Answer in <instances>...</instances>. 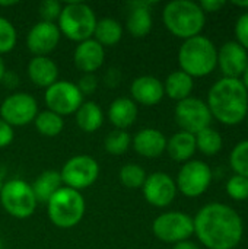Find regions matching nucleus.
<instances>
[{
  "label": "nucleus",
  "mask_w": 248,
  "mask_h": 249,
  "mask_svg": "<svg viewBox=\"0 0 248 249\" xmlns=\"http://www.w3.org/2000/svg\"><path fill=\"white\" fill-rule=\"evenodd\" d=\"M28 76L35 86L50 88L57 82L58 69L57 64L47 55L34 57L28 64Z\"/></svg>",
  "instance_id": "412c9836"
},
{
  "label": "nucleus",
  "mask_w": 248,
  "mask_h": 249,
  "mask_svg": "<svg viewBox=\"0 0 248 249\" xmlns=\"http://www.w3.org/2000/svg\"><path fill=\"white\" fill-rule=\"evenodd\" d=\"M120 181L124 187L137 190L142 188L146 181V172L142 166L136 163H127L120 169Z\"/></svg>",
  "instance_id": "7c9ffc66"
},
{
  "label": "nucleus",
  "mask_w": 248,
  "mask_h": 249,
  "mask_svg": "<svg viewBox=\"0 0 248 249\" xmlns=\"http://www.w3.org/2000/svg\"><path fill=\"white\" fill-rule=\"evenodd\" d=\"M104 47L92 38L79 42L73 55L76 67L85 74H94V71H96L104 64Z\"/></svg>",
  "instance_id": "f3484780"
},
{
  "label": "nucleus",
  "mask_w": 248,
  "mask_h": 249,
  "mask_svg": "<svg viewBox=\"0 0 248 249\" xmlns=\"http://www.w3.org/2000/svg\"><path fill=\"white\" fill-rule=\"evenodd\" d=\"M227 193L231 198L237 201H244L248 198V178L241 175H234L227 182Z\"/></svg>",
  "instance_id": "72a5a7b5"
},
{
  "label": "nucleus",
  "mask_w": 248,
  "mask_h": 249,
  "mask_svg": "<svg viewBox=\"0 0 248 249\" xmlns=\"http://www.w3.org/2000/svg\"><path fill=\"white\" fill-rule=\"evenodd\" d=\"M1 188H3V175L0 172V191H1Z\"/></svg>",
  "instance_id": "49530a36"
},
{
  "label": "nucleus",
  "mask_w": 248,
  "mask_h": 249,
  "mask_svg": "<svg viewBox=\"0 0 248 249\" xmlns=\"http://www.w3.org/2000/svg\"><path fill=\"white\" fill-rule=\"evenodd\" d=\"M76 86L82 95H92L98 88V80L94 74H83Z\"/></svg>",
  "instance_id": "e433bc0d"
},
{
  "label": "nucleus",
  "mask_w": 248,
  "mask_h": 249,
  "mask_svg": "<svg viewBox=\"0 0 248 249\" xmlns=\"http://www.w3.org/2000/svg\"><path fill=\"white\" fill-rule=\"evenodd\" d=\"M96 22L95 12L91 6L80 1H72L61 9L57 26L66 38L83 42L94 35Z\"/></svg>",
  "instance_id": "39448f33"
},
{
  "label": "nucleus",
  "mask_w": 248,
  "mask_h": 249,
  "mask_svg": "<svg viewBox=\"0 0 248 249\" xmlns=\"http://www.w3.org/2000/svg\"><path fill=\"white\" fill-rule=\"evenodd\" d=\"M120 83V73L115 69H110L105 74V85L108 86H117Z\"/></svg>",
  "instance_id": "ea45409f"
},
{
  "label": "nucleus",
  "mask_w": 248,
  "mask_h": 249,
  "mask_svg": "<svg viewBox=\"0 0 248 249\" xmlns=\"http://www.w3.org/2000/svg\"><path fill=\"white\" fill-rule=\"evenodd\" d=\"M38 115V104L28 93L9 95L0 105V118L12 127L29 124Z\"/></svg>",
  "instance_id": "ddd939ff"
},
{
  "label": "nucleus",
  "mask_w": 248,
  "mask_h": 249,
  "mask_svg": "<svg viewBox=\"0 0 248 249\" xmlns=\"http://www.w3.org/2000/svg\"><path fill=\"white\" fill-rule=\"evenodd\" d=\"M194 222L197 239L209 249H234L243 239L241 216L224 203H210L199 210Z\"/></svg>",
  "instance_id": "f257e3e1"
},
{
  "label": "nucleus",
  "mask_w": 248,
  "mask_h": 249,
  "mask_svg": "<svg viewBox=\"0 0 248 249\" xmlns=\"http://www.w3.org/2000/svg\"><path fill=\"white\" fill-rule=\"evenodd\" d=\"M61 175L57 171H44L31 185L37 203H48L50 198L61 188Z\"/></svg>",
  "instance_id": "b1692460"
},
{
  "label": "nucleus",
  "mask_w": 248,
  "mask_h": 249,
  "mask_svg": "<svg viewBox=\"0 0 248 249\" xmlns=\"http://www.w3.org/2000/svg\"><path fill=\"white\" fill-rule=\"evenodd\" d=\"M235 36H237V42L248 50V12L243 13L235 23Z\"/></svg>",
  "instance_id": "c9c22d12"
},
{
  "label": "nucleus",
  "mask_w": 248,
  "mask_h": 249,
  "mask_svg": "<svg viewBox=\"0 0 248 249\" xmlns=\"http://www.w3.org/2000/svg\"><path fill=\"white\" fill-rule=\"evenodd\" d=\"M47 213L53 225L61 229L76 226L85 214V200L76 190L61 187L47 203Z\"/></svg>",
  "instance_id": "423d86ee"
},
{
  "label": "nucleus",
  "mask_w": 248,
  "mask_h": 249,
  "mask_svg": "<svg viewBox=\"0 0 248 249\" xmlns=\"http://www.w3.org/2000/svg\"><path fill=\"white\" fill-rule=\"evenodd\" d=\"M0 203L6 213L16 219H26L32 216L37 207V198L32 187L22 179H12L3 184Z\"/></svg>",
  "instance_id": "0eeeda50"
},
{
  "label": "nucleus",
  "mask_w": 248,
  "mask_h": 249,
  "mask_svg": "<svg viewBox=\"0 0 248 249\" xmlns=\"http://www.w3.org/2000/svg\"><path fill=\"white\" fill-rule=\"evenodd\" d=\"M212 182V171L202 160H189L183 165L177 177V190L189 198L199 197L206 193Z\"/></svg>",
  "instance_id": "f8f14e48"
},
{
  "label": "nucleus",
  "mask_w": 248,
  "mask_h": 249,
  "mask_svg": "<svg viewBox=\"0 0 248 249\" xmlns=\"http://www.w3.org/2000/svg\"><path fill=\"white\" fill-rule=\"evenodd\" d=\"M108 118L117 130H126L137 118L136 102L130 98H117L110 105Z\"/></svg>",
  "instance_id": "4be33fe9"
},
{
  "label": "nucleus",
  "mask_w": 248,
  "mask_h": 249,
  "mask_svg": "<svg viewBox=\"0 0 248 249\" xmlns=\"http://www.w3.org/2000/svg\"><path fill=\"white\" fill-rule=\"evenodd\" d=\"M243 77V85L246 86V89H247V92H248V66H247V69H246V71H244V74L241 76Z\"/></svg>",
  "instance_id": "37998d69"
},
{
  "label": "nucleus",
  "mask_w": 248,
  "mask_h": 249,
  "mask_svg": "<svg viewBox=\"0 0 248 249\" xmlns=\"http://www.w3.org/2000/svg\"><path fill=\"white\" fill-rule=\"evenodd\" d=\"M199 6L202 7V10L205 13L206 12H218L225 6V1L224 0H203L199 3Z\"/></svg>",
  "instance_id": "58836bf2"
},
{
  "label": "nucleus",
  "mask_w": 248,
  "mask_h": 249,
  "mask_svg": "<svg viewBox=\"0 0 248 249\" xmlns=\"http://www.w3.org/2000/svg\"><path fill=\"white\" fill-rule=\"evenodd\" d=\"M172 249H199V247H197L194 242H190V241H183V242H178V244H175Z\"/></svg>",
  "instance_id": "a19ab883"
},
{
  "label": "nucleus",
  "mask_w": 248,
  "mask_h": 249,
  "mask_svg": "<svg viewBox=\"0 0 248 249\" xmlns=\"http://www.w3.org/2000/svg\"><path fill=\"white\" fill-rule=\"evenodd\" d=\"M18 34L15 26L6 19L0 16V54L9 53L16 45Z\"/></svg>",
  "instance_id": "473e14b6"
},
{
  "label": "nucleus",
  "mask_w": 248,
  "mask_h": 249,
  "mask_svg": "<svg viewBox=\"0 0 248 249\" xmlns=\"http://www.w3.org/2000/svg\"><path fill=\"white\" fill-rule=\"evenodd\" d=\"M194 88V82H193V77L189 76L187 73H184L183 70H175L172 71L167 80H165V85H164V90L165 93L174 99V101H183V99H187L190 98V93Z\"/></svg>",
  "instance_id": "393cba45"
},
{
  "label": "nucleus",
  "mask_w": 248,
  "mask_h": 249,
  "mask_svg": "<svg viewBox=\"0 0 248 249\" xmlns=\"http://www.w3.org/2000/svg\"><path fill=\"white\" fill-rule=\"evenodd\" d=\"M60 175L63 184L67 188L80 191L91 187L98 179L99 165L94 158L88 155L73 156L64 163Z\"/></svg>",
  "instance_id": "1a4fd4ad"
},
{
  "label": "nucleus",
  "mask_w": 248,
  "mask_h": 249,
  "mask_svg": "<svg viewBox=\"0 0 248 249\" xmlns=\"http://www.w3.org/2000/svg\"><path fill=\"white\" fill-rule=\"evenodd\" d=\"M142 188L146 201L155 207L170 206L177 194L175 181L165 172H153L146 177Z\"/></svg>",
  "instance_id": "4468645a"
},
{
  "label": "nucleus",
  "mask_w": 248,
  "mask_h": 249,
  "mask_svg": "<svg viewBox=\"0 0 248 249\" xmlns=\"http://www.w3.org/2000/svg\"><path fill=\"white\" fill-rule=\"evenodd\" d=\"M4 73H6L4 61H3V58H1V55H0V82H1V80H3V77H4Z\"/></svg>",
  "instance_id": "79ce46f5"
},
{
  "label": "nucleus",
  "mask_w": 248,
  "mask_h": 249,
  "mask_svg": "<svg viewBox=\"0 0 248 249\" xmlns=\"http://www.w3.org/2000/svg\"><path fill=\"white\" fill-rule=\"evenodd\" d=\"M162 20L172 35L186 41L200 35L206 22V13L202 10L199 3L190 0H174L164 7Z\"/></svg>",
  "instance_id": "7ed1b4c3"
},
{
  "label": "nucleus",
  "mask_w": 248,
  "mask_h": 249,
  "mask_svg": "<svg viewBox=\"0 0 248 249\" xmlns=\"http://www.w3.org/2000/svg\"><path fill=\"white\" fill-rule=\"evenodd\" d=\"M13 4H16V1H13V0H10V1H3V0H0V6H13Z\"/></svg>",
  "instance_id": "a18cd8bd"
},
{
  "label": "nucleus",
  "mask_w": 248,
  "mask_h": 249,
  "mask_svg": "<svg viewBox=\"0 0 248 249\" xmlns=\"http://www.w3.org/2000/svg\"><path fill=\"white\" fill-rule=\"evenodd\" d=\"M13 137H15L13 127L0 118V147L9 146L13 142Z\"/></svg>",
  "instance_id": "4c0bfd02"
},
{
  "label": "nucleus",
  "mask_w": 248,
  "mask_h": 249,
  "mask_svg": "<svg viewBox=\"0 0 248 249\" xmlns=\"http://www.w3.org/2000/svg\"><path fill=\"white\" fill-rule=\"evenodd\" d=\"M130 92L133 99L145 107H152L159 104L165 95L164 83L153 76H140L134 79Z\"/></svg>",
  "instance_id": "a211bd4d"
},
{
  "label": "nucleus",
  "mask_w": 248,
  "mask_h": 249,
  "mask_svg": "<svg viewBox=\"0 0 248 249\" xmlns=\"http://www.w3.org/2000/svg\"><path fill=\"white\" fill-rule=\"evenodd\" d=\"M194 137H196V149H199L206 156H215L222 149V136L210 127L202 130Z\"/></svg>",
  "instance_id": "cd10ccee"
},
{
  "label": "nucleus",
  "mask_w": 248,
  "mask_h": 249,
  "mask_svg": "<svg viewBox=\"0 0 248 249\" xmlns=\"http://www.w3.org/2000/svg\"><path fill=\"white\" fill-rule=\"evenodd\" d=\"M218 66L224 73V77L240 79L248 66L247 50L237 41L225 42L218 51Z\"/></svg>",
  "instance_id": "dca6fc26"
},
{
  "label": "nucleus",
  "mask_w": 248,
  "mask_h": 249,
  "mask_svg": "<svg viewBox=\"0 0 248 249\" xmlns=\"http://www.w3.org/2000/svg\"><path fill=\"white\" fill-rule=\"evenodd\" d=\"M34 121H35L37 130L42 136H47V137H56V136H58L63 131V127H64L63 117H60V115L48 111V109L44 111V112H39L35 117Z\"/></svg>",
  "instance_id": "c85d7f7f"
},
{
  "label": "nucleus",
  "mask_w": 248,
  "mask_h": 249,
  "mask_svg": "<svg viewBox=\"0 0 248 249\" xmlns=\"http://www.w3.org/2000/svg\"><path fill=\"white\" fill-rule=\"evenodd\" d=\"M63 6L56 1V0H44L39 4V15L42 18V20L45 22H54L56 19H58L60 13H61Z\"/></svg>",
  "instance_id": "f704fd0d"
},
{
  "label": "nucleus",
  "mask_w": 248,
  "mask_h": 249,
  "mask_svg": "<svg viewBox=\"0 0 248 249\" xmlns=\"http://www.w3.org/2000/svg\"><path fill=\"white\" fill-rule=\"evenodd\" d=\"M232 4H235L241 9H248V1H232Z\"/></svg>",
  "instance_id": "c03bdc74"
},
{
  "label": "nucleus",
  "mask_w": 248,
  "mask_h": 249,
  "mask_svg": "<svg viewBox=\"0 0 248 249\" xmlns=\"http://www.w3.org/2000/svg\"><path fill=\"white\" fill-rule=\"evenodd\" d=\"M165 150L175 162H186L196 152V137L187 131H178L170 140H167Z\"/></svg>",
  "instance_id": "5701e85b"
},
{
  "label": "nucleus",
  "mask_w": 248,
  "mask_h": 249,
  "mask_svg": "<svg viewBox=\"0 0 248 249\" xmlns=\"http://www.w3.org/2000/svg\"><path fill=\"white\" fill-rule=\"evenodd\" d=\"M94 35H95V41L99 42L102 47H111V45H115L121 39L123 28L115 19L104 18L96 22Z\"/></svg>",
  "instance_id": "bb28decb"
},
{
  "label": "nucleus",
  "mask_w": 248,
  "mask_h": 249,
  "mask_svg": "<svg viewBox=\"0 0 248 249\" xmlns=\"http://www.w3.org/2000/svg\"><path fill=\"white\" fill-rule=\"evenodd\" d=\"M247 127H248V115H247Z\"/></svg>",
  "instance_id": "09e8293b"
},
{
  "label": "nucleus",
  "mask_w": 248,
  "mask_h": 249,
  "mask_svg": "<svg viewBox=\"0 0 248 249\" xmlns=\"http://www.w3.org/2000/svg\"><path fill=\"white\" fill-rule=\"evenodd\" d=\"M44 101L48 107V111L63 117L70 115L79 109V107L83 104V95L75 83L67 80H57L54 85L47 88Z\"/></svg>",
  "instance_id": "9d476101"
},
{
  "label": "nucleus",
  "mask_w": 248,
  "mask_h": 249,
  "mask_svg": "<svg viewBox=\"0 0 248 249\" xmlns=\"http://www.w3.org/2000/svg\"><path fill=\"white\" fill-rule=\"evenodd\" d=\"M60 29L54 22L41 20L35 23L26 36V45L35 57L50 54L60 41Z\"/></svg>",
  "instance_id": "2eb2a0df"
},
{
  "label": "nucleus",
  "mask_w": 248,
  "mask_h": 249,
  "mask_svg": "<svg viewBox=\"0 0 248 249\" xmlns=\"http://www.w3.org/2000/svg\"><path fill=\"white\" fill-rule=\"evenodd\" d=\"M178 63L189 76L205 77L218 66V50L209 38L197 35L183 42L178 51Z\"/></svg>",
  "instance_id": "20e7f679"
},
{
  "label": "nucleus",
  "mask_w": 248,
  "mask_h": 249,
  "mask_svg": "<svg viewBox=\"0 0 248 249\" xmlns=\"http://www.w3.org/2000/svg\"><path fill=\"white\" fill-rule=\"evenodd\" d=\"M153 235L168 244H178L187 241L194 233V222L186 213L168 212L158 216L152 225Z\"/></svg>",
  "instance_id": "6e6552de"
},
{
  "label": "nucleus",
  "mask_w": 248,
  "mask_h": 249,
  "mask_svg": "<svg viewBox=\"0 0 248 249\" xmlns=\"http://www.w3.org/2000/svg\"><path fill=\"white\" fill-rule=\"evenodd\" d=\"M132 143V137L126 130H113L105 136L104 140V149L107 153L118 156L129 150Z\"/></svg>",
  "instance_id": "c756f323"
},
{
  "label": "nucleus",
  "mask_w": 248,
  "mask_h": 249,
  "mask_svg": "<svg viewBox=\"0 0 248 249\" xmlns=\"http://www.w3.org/2000/svg\"><path fill=\"white\" fill-rule=\"evenodd\" d=\"M132 142L134 150L143 158H158L167 149V137L155 128L140 130Z\"/></svg>",
  "instance_id": "6ab92c4d"
},
{
  "label": "nucleus",
  "mask_w": 248,
  "mask_h": 249,
  "mask_svg": "<svg viewBox=\"0 0 248 249\" xmlns=\"http://www.w3.org/2000/svg\"><path fill=\"white\" fill-rule=\"evenodd\" d=\"M76 123L85 133H94L101 128L104 123V114L96 102H83L76 111Z\"/></svg>",
  "instance_id": "a878e982"
},
{
  "label": "nucleus",
  "mask_w": 248,
  "mask_h": 249,
  "mask_svg": "<svg viewBox=\"0 0 248 249\" xmlns=\"http://www.w3.org/2000/svg\"><path fill=\"white\" fill-rule=\"evenodd\" d=\"M175 121L181 127V131H187L196 136L202 130L210 127L212 114L206 102H203L199 98L190 96L177 104Z\"/></svg>",
  "instance_id": "9b49d317"
},
{
  "label": "nucleus",
  "mask_w": 248,
  "mask_h": 249,
  "mask_svg": "<svg viewBox=\"0 0 248 249\" xmlns=\"http://www.w3.org/2000/svg\"><path fill=\"white\" fill-rule=\"evenodd\" d=\"M208 108L212 118L225 125H237L248 115V92L241 79L222 77L209 90Z\"/></svg>",
  "instance_id": "f03ea898"
},
{
  "label": "nucleus",
  "mask_w": 248,
  "mask_h": 249,
  "mask_svg": "<svg viewBox=\"0 0 248 249\" xmlns=\"http://www.w3.org/2000/svg\"><path fill=\"white\" fill-rule=\"evenodd\" d=\"M229 163L235 175L248 178V140L240 142L229 155Z\"/></svg>",
  "instance_id": "2f4dec72"
},
{
  "label": "nucleus",
  "mask_w": 248,
  "mask_h": 249,
  "mask_svg": "<svg viewBox=\"0 0 248 249\" xmlns=\"http://www.w3.org/2000/svg\"><path fill=\"white\" fill-rule=\"evenodd\" d=\"M0 249H3V244H1V239H0Z\"/></svg>",
  "instance_id": "de8ad7c7"
},
{
  "label": "nucleus",
  "mask_w": 248,
  "mask_h": 249,
  "mask_svg": "<svg viewBox=\"0 0 248 249\" xmlns=\"http://www.w3.org/2000/svg\"><path fill=\"white\" fill-rule=\"evenodd\" d=\"M152 1H133L130 3V13L127 16V31L134 38L146 36L152 29V15L151 6Z\"/></svg>",
  "instance_id": "aec40b11"
}]
</instances>
